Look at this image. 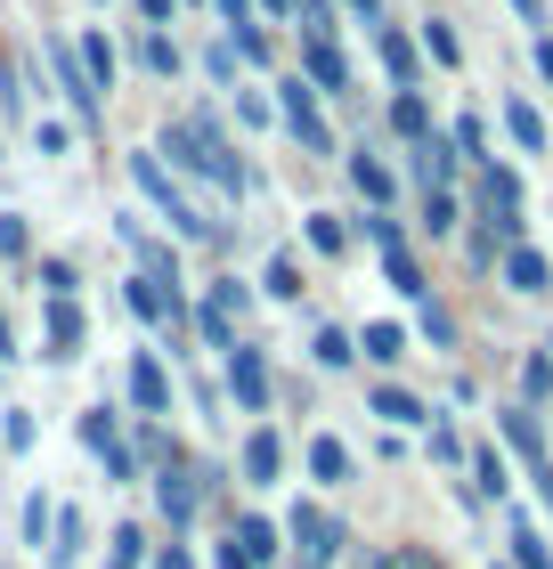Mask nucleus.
I'll use <instances>...</instances> for the list:
<instances>
[{"instance_id": "obj_25", "label": "nucleus", "mask_w": 553, "mask_h": 569, "mask_svg": "<svg viewBox=\"0 0 553 569\" xmlns=\"http://www.w3.org/2000/svg\"><path fill=\"white\" fill-rule=\"evenodd\" d=\"M383 277L399 284V301H424V293H432V277H424V261L407 252V237H399V244H383Z\"/></svg>"}, {"instance_id": "obj_12", "label": "nucleus", "mask_w": 553, "mask_h": 569, "mask_svg": "<svg viewBox=\"0 0 553 569\" xmlns=\"http://www.w3.org/2000/svg\"><path fill=\"white\" fill-rule=\"evenodd\" d=\"M49 82H58V98H66V107L82 114V122L107 107V98H98V82L82 73V58H73V41H49Z\"/></svg>"}, {"instance_id": "obj_39", "label": "nucleus", "mask_w": 553, "mask_h": 569, "mask_svg": "<svg viewBox=\"0 0 553 569\" xmlns=\"http://www.w3.org/2000/svg\"><path fill=\"white\" fill-rule=\"evenodd\" d=\"M139 561H147V529H139V521H122V529H115V561H107V569H139Z\"/></svg>"}, {"instance_id": "obj_3", "label": "nucleus", "mask_w": 553, "mask_h": 569, "mask_svg": "<svg viewBox=\"0 0 553 569\" xmlns=\"http://www.w3.org/2000/svg\"><path fill=\"white\" fill-rule=\"evenodd\" d=\"M122 391H130V407H139V423H164V416H171V367H164L155 350H130Z\"/></svg>"}, {"instance_id": "obj_28", "label": "nucleus", "mask_w": 553, "mask_h": 569, "mask_svg": "<svg viewBox=\"0 0 553 569\" xmlns=\"http://www.w3.org/2000/svg\"><path fill=\"white\" fill-rule=\"evenodd\" d=\"M309 358H318V367H358V333L350 326H318V333H309Z\"/></svg>"}, {"instance_id": "obj_2", "label": "nucleus", "mask_w": 553, "mask_h": 569, "mask_svg": "<svg viewBox=\"0 0 553 569\" xmlns=\"http://www.w3.org/2000/svg\"><path fill=\"white\" fill-rule=\"evenodd\" d=\"M318 107H326V98H318V90H309V82H302V73H285V82H277V114H285V131H294V139H302L309 154H342Z\"/></svg>"}, {"instance_id": "obj_43", "label": "nucleus", "mask_w": 553, "mask_h": 569, "mask_svg": "<svg viewBox=\"0 0 553 569\" xmlns=\"http://www.w3.org/2000/svg\"><path fill=\"white\" fill-rule=\"evenodd\" d=\"M236 122H245V131H269V98H260V90H236Z\"/></svg>"}, {"instance_id": "obj_16", "label": "nucleus", "mask_w": 553, "mask_h": 569, "mask_svg": "<svg viewBox=\"0 0 553 569\" xmlns=\"http://www.w3.org/2000/svg\"><path fill=\"white\" fill-rule=\"evenodd\" d=\"M407 154H415V179H424V188H456V179H464L456 139H440V131H432V139H415Z\"/></svg>"}, {"instance_id": "obj_44", "label": "nucleus", "mask_w": 553, "mask_h": 569, "mask_svg": "<svg viewBox=\"0 0 553 569\" xmlns=\"http://www.w3.org/2000/svg\"><path fill=\"white\" fill-rule=\"evenodd\" d=\"M0 448H9V456L33 448V416H24V407H9V423H0Z\"/></svg>"}, {"instance_id": "obj_8", "label": "nucleus", "mask_w": 553, "mask_h": 569, "mask_svg": "<svg viewBox=\"0 0 553 569\" xmlns=\"http://www.w3.org/2000/svg\"><path fill=\"white\" fill-rule=\"evenodd\" d=\"M342 163H350V188L366 196V212H399V171L375 147H342Z\"/></svg>"}, {"instance_id": "obj_52", "label": "nucleus", "mask_w": 553, "mask_h": 569, "mask_svg": "<svg viewBox=\"0 0 553 569\" xmlns=\"http://www.w3.org/2000/svg\"><path fill=\"white\" fill-rule=\"evenodd\" d=\"M130 9H139V17H147V24H155V33H164V24H171V17H179V0H130Z\"/></svg>"}, {"instance_id": "obj_53", "label": "nucleus", "mask_w": 553, "mask_h": 569, "mask_svg": "<svg viewBox=\"0 0 553 569\" xmlns=\"http://www.w3.org/2000/svg\"><path fill=\"white\" fill-rule=\"evenodd\" d=\"M530 66H537V82H553V33H530Z\"/></svg>"}, {"instance_id": "obj_10", "label": "nucleus", "mask_w": 553, "mask_h": 569, "mask_svg": "<svg viewBox=\"0 0 553 569\" xmlns=\"http://www.w3.org/2000/svg\"><path fill=\"white\" fill-rule=\"evenodd\" d=\"M496 277H505V293L545 301V293H553V252H537V244H505V252H496Z\"/></svg>"}, {"instance_id": "obj_47", "label": "nucleus", "mask_w": 553, "mask_h": 569, "mask_svg": "<svg viewBox=\"0 0 553 569\" xmlns=\"http://www.w3.org/2000/svg\"><path fill=\"white\" fill-rule=\"evenodd\" d=\"M33 147L41 154H73V131H66V122H33Z\"/></svg>"}, {"instance_id": "obj_37", "label": "nucleus", "mask_w": 553, "mask_h": 569, "mask_svg": "<svg viewBox=\"0 0 553 569\" xmlns=\"http://www.w3.org/2000/svg\"><path fill=\"white\" fill-rule=\"evenodd\" d=\"M73 439L107 456V448H115V407H82V423H73Z\"/></svg>"}, {"instance_id": "obj_42", "label": "nucleus", "mask_w": 553, "mask_h": 569, "mask_svg": "<svg viewBox=\"0 0 553 569\" xmlns=\"http://www.w3.org/2000/svg\"><path fill=\"white\" fill-rule=\"evenodd\" d=\"M33 277H41V293H73V284H82V277H73V261H58V252L33 261Z\"/></svg>"}, {"instance_id": "obj_41", "label": "nucleus", "mask_w": 553, "mask_h": 569, "mask_svg": "<svg viewBox=\"0 0 553 569\" xmlns=\"http://www.w3.org/2000/svg\"><path fill=\"white\" fill-rule=\"evenodd\" d=\"M0 114L24 122V90H17V58H9V49H0Z\"/></svg>"}, {"instance_id": "obj_38", "label": "nucleus", "mask_w": 553, "mask_h": 569, "mask_svg": "<svg viewBox=\"0 0 553 569\" xmlns=\"http://www.w3.org/2000/svg\"><path fill=\"white\" fill-rule=\"evenodd\" d=\"M260 293H269V301H302V269H294V261L277 252V261L260 269Z\"/></svg>"}, {"instance_id": "obj_49", "label": "nucleus", "mask_w": 553, "mask_h": 569, "mask_svg": "<svg viewBox=\"0 0 553 569\" xmlns=\"http://www.w3.org/2000/svg\"><path fill=\"white\" fill-rule=\"evenodd\" d=\"M432 456H440V463H464V439H456V423H432Z\"/></svg>"}, {"instance_id": "obj_15", "label": "nucleus", "mask_w": 553, "mask_h": 569, "mask_svg": "<svg viewBox=\"0 0 553 569\" xmlns=\"http://www.w3.org/2000/svg\"><path fill=\"white\" fill-rule=\"evenodd\" d=\"M464 505H505L513 497V472H505V448H472V488H456Z\"/></svg>"}, {"instance_id": "obj_45", "label": "nucleus", "mask_w": 553, "mask_h": 569, "mask_svg": "<svg viewBox=\"0 0 553 569\" xmlns=\"http://www.w3.org/2000/svg\"><path fill=\"white\" fill-rule=\"evenodd\" d=\"M375 569H440V561H432L424 546H383V553H375Z\"/></svg>"}, {"instance_id": "obj_59", "label": "nucleus", "mask_w": 553, "mask_h": 569, "mask_svg": "<svg viewBox=\"0 0 553 569\" xmlns=\"http://www.w3.org/2000/svg\"><path fill=\"white\" fill-rule=\"evenodd\" d=\"M0 358H17V326H9V309H0Z\"/></svg>"}, {"instance_id": "obj_19", "label": "nucleus", "mask_w": 553, "mask_h": 569, "mask_svg": "<svg viewBox=\"0 0 553 569\" xmlns=\"http://www.w3.org/2000/svg\"><path fill=\"white\" fill-rule=\"evenodd\" d=\"M82 546H90V521H82V512H73V505H58V512H49V537H41L49 569H66V561L82 553Z\"/></svg>"}, {"instance_id": "obj_60", "label": "nucleus", "mask_w": 553, "mask_h": 569, "mask_svg": "<svg viewBox=\"0 0 553 569\" xmlns=\"http://www.w3.org/2000/svg\"><path fill=\"white\" fill-rule=\"evenodd\" d=\"M545 350H553V342H545Z\"/></svg>"}, {"instance_id": "obj_23", "label": "nucleus", "mask_w": 553, "mask_h": 569, "mask_svg": "<svg viewBox=\"0 0 553 569\" xmlns=\"http://www.w3.org/2000/svg\"><path fill=\"white\" fill-rule=\"evenodd\" d=\"M245 480H253V488H269V480H285V439H277L269 423H260V431L245 439Z\"/></svg>"}, {"instance_id": "obj_1", "label": "nucleus", "mask_w": 553, "mask_h": 569, "mask_svg": "<svg viewBox=\"0 0 553 569\" xmlns=\"http://www.w3.org/2000/svg\"><path fill=\"white\" fill-rule=\"evenodd\" d=\"M130 188H139V196L155 203V220H171V237L204 244V228H213V220H204V203H196L188 188H179V171H171L155 147H130Z\"/></svg>"}, {"instance_id": "obj_9", "label": "nucleus", "mask_w": 553, "mask_h": 569, "mask_svg": "<svg viewBox=\"0 0 553 569\" xmlns=\"http://www.w3.org/2000/svg\"><path fill=\"white\" fill-rule=\"evenodd\" d=\"M269 391H277V382H269V358H260L253 342H236V350H228V399L245 407V416H269Z\"/></svg>"}, {"instance_id": "obj_13", "label": "nucleus", "mask_w": 553, "mask_h": 569, "mask_svg": "<svg viewBox=\"0 0 553 569\" xmlns=\"http://www.w3.org/2000/svg\"><path fill=\"white\" fill-rule=\"evenodd\" d=\"M82 301H73V293H49V318H41V358H58V367H66V358H82Z\"/></svg>"}, {"instance_id": "obj_5", "label": "nucleus", "mask_w": 553, "mask_h": 569, "mask_svg": "<svg viewBox=\"0 0 553 569\" xmlns=\"http://www.w3.org/2000/svg\"><path fill=\"white\" fill-rule=\"evenodd\" d=\"M285 537L302 546V561H309V569H326L342 546H350V537H342V521H334L326 505H294V512H285Z\"/></svg>"}, {"instance_id": "obj_48", "label": "nucleus", "mask_w": 553, "mask_h": 569, "mask_svg": "<svg viewBox=\"0 0 553 569\" xmlns=\"http://www.w3.org/2000/svg\"><path fill=\"white\" fill-rule=\"evenodd\" d=\"M49 512H58L49 497H33V505H24V546H41V537H49Z\"/></svg>"}, {"instance_id": "obj_35", "label": "nucleus", "mask_w": 553, "mask_h": 569, "mask_svg": "<svg viewBox=\"0 0 553 569\" xmlns=\"http://www.w3.org/2000/svg\"><path fill=\"white\" fill-rule=\"evenodd\" d=\"M196 66H204V82H220V90H236V73H245V58H236L228 41H204V58H196Z\"/></svg>"}, {"instance_id": "obj_20", "label": "nucleus", "mask_w": 553, "mask_h": 569, "mask_svg": "<svg viewBox=\"0 0 553 569\" xmlns=\"http://www.w3.org/2000/svg\"><path fill=\"white\" fill-rule=\"evenodd\" d=\"M122 309H130V318H139V326H171L179 293H164V284H155V277H139V269H130V284H122Z\"/></svg>"}, {"instance_id": "obj_58", "label": "nucleus", "mask_w": 553, "mask_h": 569, "mask_svg": "<svg viewBox=\"0 0 553 569\" xmlns=\"http://www.w3.org/2000/svg\"><path fill=\"white\" fill-rule=\"evenodd\" d=\"M220 569H253L245 553H236V537H220Z\"/></svg>"}, {"instance_id": "obj_29", "label": "nucleus", "mask_w": 553, "mask_h": 569, "mask_svg": "<svg viewBox=\"0 0 553 569\" xmlns=\"http://www.w3.org/2000/svg\"><path fill=\"white\" fill-rule=\"evenodd\" d=\"M196 342L228 358L236 342H245V333H236V318H228V309H220V301H196Z\"/></svg>"}, {"instance_id": "obj_32", "label": "nucleus", "mask_w": 553, "mask_h": 569, "mask_svg": "<svg viewBox=\"0 0 553 569\" xmlns=\"http://www.w3.org/2000/svg\"><path fill=\"white\" fill-rule=\"evenodd\" d=\"M513 382H521V407H545V399H553V350H530Z\"/></svg>"}, {"instance_id": "obj_4", "label": "nucleus", "mask_w": 553, "mask_h": 569, "mask_svg": "<svg viewBox=\"0 0 553 569\" xmlns=\"http://www.w3.org/2000/svg\"><path fill=\"white\" fill-rule=\"evenodd\" d=\"M204 488H213V472H196V463H164V472H155V505H164V521L171 529H188L196 512H204Z\"/></svg>"}, {"instance_id": "obj_22", "label": "nucleus", "mask_w": 553, "mask_h": 569, "mask_svg": "<svg viewBox=\"0 0 553 569\" xmlns=\"http://www.w3.org/2000/svg\"><path fill=\"white\" fill-rule=\"evenodd\" d=\"M350 472H358V456L342 448L334 431H318V439H309V480H318V488H342Z\"/></svg>"}, {"instance_id": "obj_36", "label": "nucleus", "mask_w": 553, "mask_h": 569, "mask_svg": "<svg viewBox=\"0 0 553 569\" xmlns=\"http://www.w3.org/2000/svg\"><path fill=\"white\" fill-rule=\"evenodd\" d=\"M447 139H456L464 171H472V163H488V122H481V114H456V131H447Z\"/></svg>"}, {"instance_id": "obj_40", "label": "nucleus", "mask_w": 553, "mask_h": 569, "mask_svg": "<svg viewBox=\"0 0 553 569\" xmlns=\"http://www.w3.org/2000/svg\"><path fill=\"white\" fill-rule=\"evenodd\" d=\"M0 252H9V261H33V228H24V212H0Z\"/></svg>"}, {"instance_id": "obj_33", "label": "nucleus", "mask_w": 553, "mask_h": 569, "mask_svg": "<svg viewBox=\"0 0 553 569\" xmlns=\"http://www.w3.org/2000/svg\"><path fill=\"white\" fill-rule=\"evenodd\" d=\"M130 58H139L147 73H164V82H171V73H179V49H171V33H155V24H147V33H139V41H130Z\"/></svg>"}, {"instance_id": "obj_27", "label": "nucleus", "mask_w": 553, "mask_h": 569, "mask_svg": "<svg viewBox=\"0 0 553 569\" xmlns=\"http://www.w3.org/2000/svg\"><path fill=\"white\" fill-rule=\"evenodd\" d=\"M73 58H82V73L98 82V98L115 90V49H107V33H90V24H82V33H73Z\"/></svg>"}, {"instance_id": "obj_34", "label": "nucleus", "mask_w": 553, "mask_h": 569, "mask_svg": "<svg viewBox=\"0 0 553 569\" xmlns=\"http://www.w3.org/2000/svg\"><path fill=\"white\" fill-rule=\"evenodd\" d=\"M424 228H432V237H456V228H464L456 188H424Z\"/></svg>"}, {"instance_id": "obj_6", "label": "nucleus", "mask_w": 553, "mask_h": 569, "mask_svg": "<svg viewBox=\"0 0 553 569\" xmlns=\"http://www.w3.org/2000/svg\"><path fill=\"white\" fill-rule=\"evenodd\" d=\"M302 82L342 107V98H350V58H342V49H334L326 33H302Z\"/></svg>"}, {"instance_id": "obj_51", "label": "nucleus", "mask_w": 553, "mask_h": 569, "mask_svg": "<svg viewBox=\"0 0 553 569\" xmlns=\"http://www.w3.org/2000/svg\"><path fill=\"white\" fill-rule=\"evenodd\" d=\"M98 463H107V480H130V472H139V456H130V448H122V439H115V448H107V456H98Z\"/></svg>"}, {"instance_id": "obj_31", "label": "nucleus", "mask_w": 553, "mask_h": 569, "mask_svg": "<svg viewBox=\"0 0 553 569\" xmlns=\"http://www.w3.org/2000/svg\"><path fill=\"white\" fill-rule=\"evenodd\" d=\"M302 237H309V252H334L342 261V252H350V212H309Z\"/></svg>"}, {"instance_id": "obj_46", "label": "nucleus", "mask_w": 553, "mask_h": 569, "mask_svg": "<svg viewBox=\"0 0 553 569\" xmlns=\"http://www.w3.org/2000/svg\"><path fill=\"white\" fill-rule=\"evenodd\" d=\"M213 9H220V33H245V24H260L253 0H213Z\"/></svg>"}, {"instance_id": "obj_17", "label": "nucleus", "mask_w": 553, "mask_h": 569, "mask_svg": "<svg viewBox=\"0 0 553 569\" xmlns=\"http://www.w3.org/2000/svg\"><path fill=\"white\" fill-rule=\"evenodd\" d=\"M366 416H383V423H399V431H407V423H432V407L415 399L407 382H375V391H366Z\"/></svg>"}, {"instance_id": "obj_26", "label": "nucleus", "mask_w": 553, "mask_h": 569, "mask_svg": "<svg viewBox=\"0 0 553 569\" xmlns=\"http://www.w3.org/2000/svg\"><path fill=\"white\" fill-rule=\"evenodd\" d=\"M391 139H432V107H424V90H391Z\"/></svg>"}, {"instance_id": "obj_54", "label": "nucleus", "mask_w": 553, "mask_h": 569, "mask_svg": "<svg viewBox=\"0 0 553 569\" xmlns=\"http://www.w3.org/2000/svg\"><path fill=\"white\" fill-rule=\"evenodd\" d=\"M505 9H513L521 24H530V33H545V0H505Z\"/></svg>"}, {"instance_id": "obj_7", "label": "nucleus", "mask_w": 553, "mask_h": 569, "mask_svg": "<svg viewBox=\"0 0 553 569\" xmlns=\"http://www.w3.org/2000/svg\"><path fill=\"white\" fill-rule=\"evenodd\" d=\"M496 439H505V448L530 463V472H545V463H553V456H545V407H521V399L496 407Z\"/></svg>"}, {"instance_id": "obj_30", "label": "nucleus", "mask_w": 553, "mask_h": 569, "mask_svg": "<svg viewBox=\"0 0 553 569\" xmlns=\"http://www.w3.org/2000/svg\"><path fill=\"white\" fill-rule=\"evenodd\" d=\"M513 569H553V546L530 512H513Z\"/></svg>"}, {"instance_id": "obj_57", "label": "nucleus", "mask_w": 553, "mask_h": 569, "mask_svg": "<svg viewBox=\"0 0 553 569\" xmlns=\"http://www.w3.org/2000/svg\"><path fill=\"white\" fill-rule=\"evenodd\" d=\"M334 9H350L358 24H383V0H334Z\"/></svg>"}, {"instance_id": "obj_18", "label": "nucleus", "mask_w": 553, "mask_h": 569, "mask_svg": "<svg viewBox=\"0 0 553 569\" xmlns=\"http://www.w3.org/2000/svg\"><path fill=\"white\" fill-rule=\"evenodd\" d=\"M505 139H513V154H530V163H537V154L553 147V131H545V114L530 107V98H505Z\"/></svg>"}, {"instance_id": "obj_24", "label": "nucleus", "mask_w": 553, "mask_h": 569, "mask_svg": "<svg viewBox=\"0 0 553 569\" xmlns=\"http://www.w3.org/2000/svg\"><path fill=\"white\" fill-rule=\"evenodd\" d=\"M415 342H407V326H391V318H375V326H358V358H375V367H399Z\"/></svg>"}, {"instance_id": "obj_50", "label": "nucleus", "mask_w": 553, "mask_h": 569, "mask_svg": "<svg viewBox=\"0 0 553 569\" xmlns=\"http://www.w3.org/2000/svg\"><path fill=\"white\" fill-rule=\"evenodd\" d=\"M424 333H432V342H456V318H447L440 301H424Z\"/></svg>"}, {"instance_id": "obj_21", "label": "nucleus", "mask_w": 553, "mask_h": 569, "mask_svg": "<svg viewBox=\"0 0 553 569\" xmlns=\"http://www.w3.org/2000/svg\"><path fill=\"white\" fill-rule=\"evenodd\" d=\"M415 49H424V66H440V73L464 66V33H456L447 17H424V24H415Z\"/></svg>"}, {"instance_id": "obj_55", "label": "nucleus", "mask_w": 553, "mask_h": 569, "mask_svg": "<svg viewBox=\"0 0 553 569\" xmlns=\"http://www.w3.org/2000/svg\"><path fill=\"white\" fill-rule=\"evenodd\" d=\"M155 569H196V553L188 546H155Z\"/></svg>"}, {"instance_id": "obj_11", "label": "nucleus", "mask_w": 553, "mask_h": 569, "mask_svg": "<svg viewBox=\"0 0 553 569\" xmlns=\"http://www.w3.org/2000/svg\"><path fill=\"white\" fill-rule=\"evenodd\" d=\"M375 49H383V73H391V90H424V49H415L407 24H375Z\"/></svg>"}, {"instance_id": "obj_56", "label": "nucleus", "mask_w": 553, "mask_h": 569, "mask_svg": "<svg viewBox=\"0 0 553 569\" xmlns=\"http://www.w3.org/2000/svg\"><path fill=\"white\" fill-rule=\"evenodd\" d=\"M260 9V24H294V0H253Z\"/></svg>"}, {"instance_id": "obj_14", "label": "nucleus", "mask_w": 553, "mask_h": 569, "mask_svg": "<svg viewBox=\"0 0 553 569\" xmlns=\"http://www.w3.org/2000/svg\"><path fill=\"white\" fill-rule=\"evenodd\" d=\"M228 537H236V553H245L253 569H277V553H285V529L269 521V512H245V521H228Z\"/></svg>"}]
</instances>
